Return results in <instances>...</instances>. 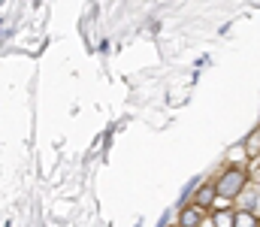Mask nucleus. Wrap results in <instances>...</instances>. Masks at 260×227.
Masks as SVG:
<instances>
[{"label":"nucleus","mask_w":260,"mask_h":227,"mask_svg":"<svg viewBox=\"0 0 260 227\" xmlns=\"http://www.w3.org/2000/svg\"><path fill=\"white\" fill-rule=\"evenodd\" d=\"M236 227H260V224H254V215L251 212H239L236 215Z\"/></svg>","instance_id":"nucleus-5"},{"label":"nucleus","mask_w":260,"mask_h":227,"mask_svg":"<svg viewBox=\"0 0 260 227\" xmlns=\"http://www.w3.org/2000/svg\"><path fill=\"white\" fill-rule=\"evenodd\" d=\"M215 227H236V215H230V212H218V215H215Z\"/></svg>","instance_id":"nucleus-3"},{"label":"nucleus","mask_w":260,"mask_h":227,"mask_svg":"<svg viewBox=\"0 0 260 227\" xmlns=\"http://www.w3.org/2000/svg\"><path fill=\"white\" fill-rule=\"evenodd\" d=\"M242 188H245V173H242V170H227V173L218 179V185H215L218 197H236Z\"/></svg>","instance_id":"nucleus-1"},{"label":"nucleus","mask_w":260,"mask_h":227,"mask_svg":"<svg viewBox=\"0 0 260 227\" xmlns=\"http://www.w3.org/2000/svg\"><path fill=\"white\" fill-rule=\"evenodd\" d=\"M203 221V209L191 206V209H182V227H200Z\"/></svg>","instance_id":"nucleus-2"},{"label":"nucleus","mask_w":260,"mask_h":227,"mask_svg":"<svg viewBox=\"0 0 260 227\" xmlns=\"http://www.w3.org/2000/svg\"><path fill=\"white\" fill-rule=\"evenodd\" d=\"M215 194H218V191L206 185V188H200V194H197V203H200V206H206V203H212V197H215Z\"/></svg>","instance_id":"nucleus-4"},{"label":"nucleus","mask_w":260,"mask_h":227,"mask_svg":"<svg viewBox=\"0 0 260 227\" xmlns=\"http://www.w3.org/2000/svg\"><path fill=\"white\" fill-rule=\"evenodd\" d=\"M251 170H254V173H260V157H254V164H251Z\"/></svg>","instance_id":"nucleus-6"}]
</instances>
